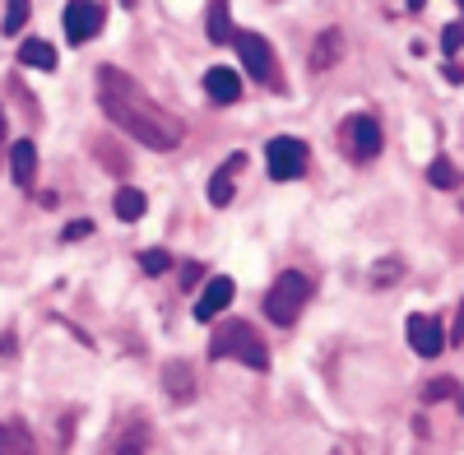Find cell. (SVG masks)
<instances>
[{
  "mask_svg": "<svg viewBox=\"0 0 464 455\" xmlns=\"http://www.w3.org/2000/svg\"><path fill=\"white\" fill-rule=\"evenodd\" d=\"M10 177H14V186L33 191V177H37V144L33 140L10 144Z\"/></svg>",
  "mask_w": 464,
  "mask_h": 455,
  "instance_id": "cell-12",
  "label": "cell"
},
{
  "mask_svg": "<svg viewBox=\"0 0 464 455\" xmlns=\"http://www.w3.org/2000/svg\"><path fill=\"white\" fill-rule=\"evenodd\" d=\"M306 302H312V279L297 275V270H284L265 293V316L275 325H297V316L306 312Z\"/></svg>",
  "mask_w": 464,
  "mask_h": 455,
  "instance_id": "cell-3",
  "label": "cell"
},
{
  "mask_svg": "<svg viewBox=\"0 0 464 455\" xmlns=\"http://www.w3.org/2000/svg\"><path fill=\"white\" fill-rule=\"evenodd\" d=\"M205 93H209V102H237L242 98V74L232 65H209L205 70Z\"/></svg>",
  "mask_w": 464,
  "mask_h": 455,
  "instance_id": "cell-11",
  "label": "cell"
},
{
  "mask_svg": "<svg viewBox=\"0 0 464 455\" xmlns=\"http://www.w3.org/2000/svg\"><path fill=\"white\" fill-rule=\"evenodd\" d=\"M339 56H343V33H339V28H325V33L316 37V47H312V61H306V65H312V70L321 74V70H330V65H334Z\"/></svg>",
  "mask_w": 464,
  "mask_h": 455,
  "instance_id": "cell-13",
  "label": "cell"
},
{
  "mask_svg": "<svg viewBox=\"0 0 464 455\" xmlns=\"http://www.w3.org/2000/svg\"><path fill=\"white\" fill-rule=\"evenodd\" d=\"M89 233H93V223H89V218H74L65 233H61V242H80V237H89Z\"/></svg>",
  "mask_w": 464,
  "mask_h": 455,
  "instance_id": "cell-24",
  "label": "cell"
},
{
  "mask_svg": "<svg viewBox=\"0 0 464 455\" xmlns=\"http://www.w3.org/2000/svg\"><path fill=\"white\" fill-rule=\"evenodd\" d=\"M0 455H33V437L24 423H0Z\"/></svg>",
  "mask_w": 464,
  "mask_h": 455,
  "instance_id": "cell-17",
  "label": "cell"
},
{
  "mask_svg": "<svg viewBox=\"0 0 464 455\" xmlns=\"http://www.w3.org/2000/svg\"><path fill=\"white\" fill-rule=\"evenodd\" d=\"M163 386H168V395L172 400H190V395H196V372H190V363H168L163 367Z\"/></svg>",
  "mask_w": 464,
  "mask_h": 455,
  "instance_id": "cell-14",
  "label": "cell"
},
{
  "mask_svg": "<svg viewBox=\"0 0 464 455\" xmlns=\"http://www.w3.org/2000/svg\"><path fill=\"white\" fill-rule=\"evenodd\" d=\"M428 181H432V186H441V191H455V186H459V168H455V163H446V159H437V163L428 168Z\"/></svg>",
  "mask_w": 464,
  "mask_h": 455,
  "instance_id": "cell-20",
  "label": "cell"
},
{
  "mask_svg": "<svg viewBox=\"0 0 464 455\" xmlns=\"http://www.w3.org/2000/svg\"><path fill=\"white\" fill-rule=\"evenodd\" d=\"M144 209H149L144 191H135V186H121V191H116V218H121V223H135Z\"/></svg>",
  "mask_w": 464,
  "mask_h": 455,
  "instance_id": "cell-18",
  "label": "cell"
},
{
  "mask_svg": "<svg viewBox=\"0 0 464 455\" xmlns=\"http://www.w3.org/2000/svg\"><path fill=\"white\" fill-rule=\"evenodd\" d=\"M246 168V154H232L227 159V168H218L214 177H209V205L214 209H227L232 205V196H237V172Z\"/></svg>",
  "mask_w": 464,
  "mask_h": 455,
  "instance_id": "cell-10",
  "label": "cell"
},
{
  "mask_svg": "<svg viewBox=\"0 0 464 455\" xmlns=\"http://www.w3.org/2000/svg\"><path fill=\"white\" fill-rule=\"evenodd\" d=\"M404 5H409V10H422V5H428V0H404Z\"/></svg>",
  "mask_w": 464,
  "mask_h": 455,
  "instance_id": "cell-29",
  "label": "cell"
},
{
  "mask_svg": "<svg viewBox=\"0 0 464 455\" xmlns=\"http://www.w3.org/2000/svg\"><path fill=\"white\" fill-rule=\"evenodd\" d=\"M19 65H28V70H56V47L43 43V37H28V43L19 47Z\"/></svg>",
  "mask_w": 464,
  "mask_h": 455,
  "instance_id": "cell-15",
  "label": "cell"
},
{
  "mask_svg": "<svg viewBox=\"0 0 464 455\" xmlns=\"http://www.w3.org/2000/svg\"><path fill=\"white\" fill-rule=\"evenodd\" d=\"M116 455H144V432L135 428V432H130L121 446H116Z\"/></svg>",
  "mask_w": 464,
  "mask_h": 455,
  "instance_id": "cell-25",
  "label": "cell"
},
{
  "mask_svg": "<svg viewBox=\"0 0 464 455\" xmlns=\"http://www.w3.org/2000/svg\"><path fill=\"white\" fill-rule=\"evenodd\" d=\"M61 24H65V37H70L74 47H80V43H93V37L102 33L107 10L98 5V0H70L65 15H61Z\"/></svg>",
  "mask_w": 464,
  "mask_h": 455,
  "instance_id": "cell-7",
  "label": "cell"
},
{
  "mask_svg": "<svg viewBox=\"0 0 464 455\" xmlns=\"http://www.w3.org/2000/svg\"><path fill=\"white\" fill-rule=\"evenodd\" d=\"M232 47H237L242 65L256 74V80H260L265 89L284 93V70H279V56H275V47H269L260 33H251V28H237V33H232Z\"/></svg>",
  "mask_w": 464,
  "mask_h": 455,
  "instance_id": "cell-4",
  "label": "cell"
},
{
  "mask_svg": "<svg viewBox=\"0 0 464 455\" xmlns=\"http://www.w3.org/2000/svg\"><path fill=\"white\" fill-rule=\"evenodd\" d=\"M0 140H5V107H0Z\"/></svg>",
  "mask_w": 464,
  "mask_h": 455,
  "instance_id": "cell-30",
  "label": "cell"
},
{
  "mask_svg": "<svg viewBox=\"0 0 464 455\" xmlns=\"http://www.w3.org/2000/svg\"><path fill=\"white\" fill-rule=\"evenodd\" d=\"M200 279H205V265H200V260H190L186 270H181V288H196Z\"/></svg>",
  "mask_w": 464,
  "mask_h": 455,
  "instance_id": "cell-26",
  "label": "cell"
},
{
  "mask_svg": "<svg viewBox=\"0 0 464 455\" xmlns=\"http://www.w3.org/2000/svg\"><path fill=\"white\" fill-rule=\"evenodd\" d=\"M464 47V24H446L441 28V52H459Z\"/></svg>",
  "mask_w": 464,
  "mask_h": 455,
  "instance_id": "cell-23",
  "label": "cell"
},
{
  "mask_svg": "<svg viewBox=\"0 0 464 455\" xmlns=\"http://www.w3.org/2000/svg\"><path fill=\"white\" fill-rule=\"evenodd\" d=\"M400 270H404V265H400L395 256H385V260L376 265V275H372V284H376V288H381V284H395V279H400Z\"/></svg>",
  "mask_w": 464,
  "mask_h": 455,
  "instance_id": "cell-22",
  "label": "cell"
},
{
  "mask_svg": "<svg viewBox=\"0 0 464 455\" xmlns=\"http://www.w3.org/2000/svg\"><path fill=\"white\" fill-rule=\"evenodd\" d=\"M446 339H450V344H464V307H459V316H455V325H450Z\"/></svg>",
  "mask_w": 464,
  "mask_h": 455,
  "instance_id": "cell-27",
  "label": "cell"
},
{
  "mask_svg": "<svg viewBox=\"0 0 464 455\" xmlns=\"http://www.w3.org/2000/svg\"><path fill=\"white\" fill-rule=\"evenodd\" d=\"M339 144L353 163H372L381 154V126H376L372 111H353V117L339 126Z\"/></svg>",
  "mask_w": 464,
  "mask_h": 455,
  "instance_id": "cell-5",
  "label": "cell"
},
{
  "mask_svg": "<svg viewBox=\"0 0 464 455\" xmlns=\"http://www.w3.org/2000/svg\"><path fill=\"white\" fill-rule=\"evenodd\" d=\"M168 265H172V256H168L163 247H153V251H140V270H144V275H163Z\"/></svg>",
  "mask_w": 464,
  "mask_h": 455,
  "instance_id": "cell-21",
  "label": "cell"
},
{
  "mask_svg": "<svg viewBox=\"0 0 464 455\" xmlns=\"http://www.w3.org/2000/svg\"><path fill=\"white\" fill-rule=\"evenodd\" d=\"M98 102H102L111 126H121L130 140H140L144 149H153V154H172V149L186 140L181 117H172L163 102H153L130 74L116 70V65L98 70Z\"/></svg>",
  "mask_w": 464,
  "mask_h": 455,
  "instance_id": "cell-1",
  "label": "cell"
},
{
  "mask_svg": "<svg viewBox=\"0 0 464 455\" xmlns=\"http://www.w3.org/2000/svg\"><path fill=\"white\" fill-rule=\"evenodd\" d=\"M209 358L214 363H242L251 372H269V349L251 321H223L209 334Z\"/></svg>",
  "mask_w": 464,
  "mask_h": 455,
  "instance_id": "cell-2",
  "label": "cell"
},
{
  "mask_svg": "<svg viewBox=\"0 0 464 455\" xmlns=\"http://www.w3.org/2000/svg\"><path fill=\"white\" fill-rule=\"evenodd\" d=\"M28 10H33V0H10L0 33H5V37H19V33H24V24H28Z\"/></svg>",
  "mask_w": 464,
  "mask_h": 455,
  "instance_id": "cell-19",
  "label": "cell"
},
{
  "mask_svg": "<svg viewBox=\"0 0 464 455\" xmlns=\"http://www.w3.org/2000/svg\"><path fill=\"white\" fill-rule=\"evenodd\" d=\"M404 334H409V344H413V353H418V358H437V353L446 349V330H441V321H437V316L413 312V316L404 321Z\"/></svg>",
  "mask_w": 464,
  "mask_h": 455,
  "instance_id": "cell-8",
  "label": "cell"
},
{
  "mask_svg": "<svg viewBox=\"0 0 464 455\" xmlns=\"http://www.w3.org/2000/svg\"><path fill=\"white\" fill-rule=\"evenodd\" d=\"M441 395H446V400H450V395H455V386H450V382H437V386H432V391H428V400H441Z\"/></svg>",
  "mask_w": 464,
  "mask_h": 455,
  "instance_id": "cell-28",
  "label": "cell"
},
{
  "mask_svg": "<svg viewBox=\"0 0 464 455\" xmlns=\"http://www.w3.org/2000/svg\"><path fill=\"white\" fill-rule=\"evenodd\" d=\"M265 172L269 181H293L306 172V140L297 135H275L265 144Z\"/></svg>",
  "mask_w": 464,
  "mask_h": 455,
  "instance_id": "cell-6",
  "label": "cell"
},
{
  "mask_svg": "<svg viewBox=\"0 0 464 455\" xmlns=\"http://www.w3.org/2000/svg\"><path fill=\"white\" fill-rule=\"evenodd\" d=\"M232 10H227V0H209V43H232Z\"/></svg>",
  "mask_w": 464,
  "mask_h": 455,
  "instance_id": "cell-16",
  "label": "cell"
},
{
  "mask_svg": "<svg viewBox=\"0 0 464 455\" xmlns=\"http://www.w3.org/2000/svg\"><path fill=\"white\" fill-rule=\"evenodd\" d=\"M232 293H237V284H232L227 275H214L209 284H205V293H200V302H196V321L200 325H209V321H218V312L232 302Z\"/></svg>",
  "mask_w": 464,
  "mask_h": 455,
  "instance_id": "cell-9",
  "label": "cell"
},
{
  "mask_svg": "<svg viewBox=\"0 0 464 455\" xmlns=\"http://www.w3.org/2000/svg\"><path fill=\"white\" fill-rule=\"evenodd\" d=\"M459 5H464V0H459Z\"/></svg>",
  "mask_w": 464,
  "mask_h": 455,
  "instance_id": "cell-31",
  "label": "cell"
}]
</instances>
